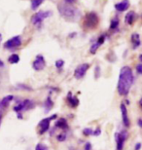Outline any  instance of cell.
Listing matches in <instances>:
<instances>
[{"label":"cell","instance_id":"cell-1","mask_svg":"<svg viewBox=\"0 0 142 150\" xmlns=\"http://www.w3.org/2000/svg\"><path fill=\"white\" fill-rule=\"evenodd\" d=\"M134 81V76L131 68L129 67H123L119 73L117 90L121 96H126L129 93Z\"/></svg>","mask_w":142,"mask_h":150},{"label":"cell","instance_id":"cell-2","mask_svg":"<svg viewBox=\"0 0 142 150\" xmlns=\"http://www.w3.org/2000/svg\"><path fill=\"white\" fill-rule=\"evenodd\" d=\"M59 12L63 19L68 21V22H76L81 16V13L78 9L74 8L70 4H67L65 2L59 3L57 5Z\"/></svg>","mask_w":142,"mask_h":150},{"label":"cell","instance_id":"cell-3","mask_svg":"<svg viewBox=\"0 0 142 150\" xmlns=\"http://www.w3.org/2000/svg\"><path fill=\"white\" fill-rule=\"evenodd\" d=\"M98 25V17L97 14L95 12H90L88 13L84 20V26L87 29H93Z\"/></svg>","mask_w":142,"mask_h":150},{"label":"cell","instance_id":"cell-4","mask_svg":"<svg viewBox=\"0 0 142 150\" xmlns=\"http://www.w3.org/2000/svg\"><path fill=\"white\" fill-rule=\"evenodd\" d=\"M52 11H39L38 13L34 14L31 18V23L34 25H40L42 22L47 19V18L51 17L52 15Z\"/></svg>","mask_w":142,"mask_h":150},{"label":"cell","instance_id":"cell-5","mask_svg":"<svg viewBox=\"0 0 142 150\" xmlns=\"http://www.w3.org/2000/svg\"><path fill=\"white\" fill-rule=\"evenodd\" d=\"M128 139V133L126 131L123 130L121 131L120 133H116L115 134V140H116L117 143V150H123L124 148V144H125V142Z\"/></svg>","mask_w":142,"mask_h":150},{"label":"cell","instance_id":"cell-6","mask_svg":"<svg viewBox=\"0 0 142 150\" xmlns=\"http://www.w3.org/2000/svg\"><path fill=\"white\" fill-rule=\"evenodd\" d=\"M22 45V37L20 35L18 36H15L13 38L9 39L8 41L5 42L4 47L6 49H15V48H18Z\"/></svg>","mask_w":142,"mask_h":150},{"label":"cell","instance_id":"cell-7","mask_svg":"<svg viewBox=\"0 0 142 150\" xmlns=\"http://www.w3.org/2000/svg\"><path fill=\"white\" fill-rule=\"evenodd\" d=\"M45 67H46V62H45L44 57L42 55L36 56L34 62H33V64H32L33 69L36 71H40V70H43Z\"/></svg>","mask_w":142,"mask_h":150},{"label":"cell","instance_id":"cell-8","mask_svg":"<svg viewBox=\"0 0 142 150\" xmlns=\"http://www.w3.org/2000/svg\"><path fill=\"white\" fill-rule=\"evenodd\" d=\"M89 68H90L89 64H82L78 65L74 71V77L76 78V79H81V78H83L85 76V74L87 73V71Z\"/></svg>","mask_w":142,"mask_h":150},{"label":"cell","instance_id":"cell-9","mask_svg":"<svg viewBox=\"0 0 142 150\" xmlns=\"http://www.w3.org/2000/svg\"><path fill=\"white\" fill-rule=\"evenodd\" d=\"M57 115H53L52 117H48V118H45L43 120H41L40 123H39V128H40V131H39V134H45L46 132L49 130L50 128V122L52 121L53 119H56Z\"/></svg>","mask_w":142,"mask_h":150},{"label":"cell","instance_id":"cell-10","mask_svg":"<svg viewBox=\"0 0 142 150\" xmlns=\"http://www.w3.org/2000/svg\"><path fill=\"white\" fill-rule=\"evenodd\" d=\"M33 103H32V100H23V101H20V103H19V104H17L16 106L14 107V110L16 112L18 113H20V111H23V110H28L29 108H32L33 107Z\"/></svg>","mask_w":142,"mask_h":150},{"label":"cell","instance_id":"cell-11","mask_svg":"<svg viewBox=\"0 0 142 150\" xmlns=\"http://www.w3.org/2000/svg\"><path fill=\"white\" fill-rule=\"evenodd\" d=\"M121 112H122V119H123V123L125 125V127H129V120L128 117V109L125 104H121Z\"/></svg>","mask_w":142,"mask_h":150},{"label":"cell","instance_id":"cell-12","mask_svg":"<svg viewBox=\"0 0 142 150\" xmlns=\"http://www.w3.org/2000/svg\"><path fill=\"white\" fill-rule=\"evenodd\" d=\"M129 7V0H123L122 2L115 4V9H116L117 11H119V12L126 11Z\"/></svg>","mask_w":142,"mask_h":150},{"label":"cell","instance_id":"cell-13","mask_svg":"<svg viewBox=\"0 0 142 150\" xmlns=\"http://www.w3.org/2000/svg\"><path fill=\"white\" fill-rule=\"evenodd\" d=\"M135 18H136V14H135L134 11H129L128 14L125 16V23L126 25H134V21H135Z\"/></svg>","mask_w":142,"mask_h":150},{"label":"cell","instance_id":"cell-14","mask_svg":"<svg viewBox=\"0 0 142 150\" xmlns=\"http://www.w3.org/2000/svg\"><path fill=\"white\" fill-rule=\"evenodd\" d=\"M67 103L70 107H77L79 105V100L76 97H73L71 93H68L67 95Z\"/></svg>","mask_w":142,"mask_h":150},{"label":"cell","instance_id":"cell-15","mask_svg":"<svg viewBox=\"0 0 142 150\" xmlns=\"http://www.w3.org/2000/svg\"><path fill=\"white\" fill-rule=\"evenodd\" d=\"M131 43H132V48L134 49H136L140 46L141 41H140V37L138 33H132L131 35Z\"/></svg>","mask_w":142,"mask_h":150},{"label":"cell","instance_id":"cell-16","mask_svg":"<svg viewBox=\"0 0 142 150\" xmlns=\"http://www.w3.org/2000/svg\"><path fill=\"white\" fill-rule=\"evenodd\" d=\"M55 126L57 128H59V129H62V130H66V129H68L67 122H66V120L64 118H59V120H57Z\"/></svg>","mask_w":142,"mask_h":150},{"label":"cell","instance_id":"cell-17","mask_svg":"<svg viewBox=\"0 0 142 150\" xmlns=\"http://www.w3.org/2000/svg\"><path fill=\"white\" fill-rule=\"evenodd\" d=\"M13 100H14V97L12 95L7 96V97H5L1 101H0V106H1V107H6Z\"/></svg>","mask_w":142,"mask_h":150},{"label":"cell","instance_id":"cell-18","mask_svg":"<svg viewBox=\"0 0 142 150\" xmlns=\"http://www.w3.org/2000/svg\"><path fill=\"white\" fill-rule=\"evenodd\" d=\"M54 106V103L52 100V98H51V97H48L46 101H45V104H44V107H45V111L46 112H49L51 109L53 108Z\"/></svg>","mask_w":142,"mask_h":150},{"label":"cell","instance_id":"cell-19","mask_svg":"<svg viewBox=\"0 0 142 150\" xmlns=\"http://www.w3.org/2000/svg\"><path fill=\"white\" fill-rule=\"evenodd\" d=\"M8 62H10V64H18V62H20V57H19V55H17V54H13V55H11L10 57H9Z\"/></svg>","mask_w":142,"mask_h":150},{"label":"cell","instance_id":"cell-20","mask_svg":"<svg viewBox=\"0 0 142 150\" xmlns=\"http://www.w3.org/2000/svg\"><path fill=\"white\" fill-rule=\"evenodd\" d=\"M119 23H120V21H119V19H118L117 17L114 18V19H112V21H111V23H110V29H111V30L117 29L118 26H119Z\"/></svg>","mask_w":142,"mask_h":150},{"label":"cell","instance_id":"cell-21","mask_svg":"<svg viewBox=\"0 0 142 150\" xmlns=\"http://www.w3.org/2000/svg\"><path fill=\"white\" fill-rule=\"evenodd\" d=\"M43 2L44 0H31V9L32 10H36Z\"/></svg>","mask_w":142,"mask_h":150},{"label":"cell","instance_id":"cell-22","mask_svg":"<svg viewBox=\"0 0 142 150\" xmlns=\"http://www.w3.org/2000/svg\"><path fill=\"white\" fill-rule=\"evenodd\" d=\"M101 45L99 44V43H97V42H95V43H93V45H92V47H90V52L92 53V54H95L96 53V51L98 50V48L100 47Z\"/></svg>","mask_w":142,"mask_h":150},{"label":"cell","instance_id":"cell-23","mask_svg":"<svg viewBox=\"0 0 142 150\" xmlns=\"http://www.w3.org/2000/svg\"><path fill=\"white\" fill-rule=\"evenodd\" d=\"M83 134H85V136H92L93 134V131L90 128H86L83 130Z\"/></svg>","mask_w":142,"mask_h":150},{"label":"cell","instance_id":"cell-24","mask_svg":"<svg viewBox=\"0 0 142 150\" xmlns=\"http://www.w3.org/2000/svg\"><path fill=\"white\" fill-rule=\"evenodd\" d=\"M55 64L57 68H61L63 65H64V61H62V59H57Z\"/></svg>","mask_w":142,"mask_h":150},{"label":"cell","instance_id":"cell-25","mask_svg":"<svg viewBox=\"0 0 142 150\" xmlns=\"http://www.w3.org/2000/svg\"><path fill=\"white\" fill-rule=\"evenodd\" d=\"M57 139L59 140V142H64L66 139V134H57Z\"/></svg>","mask_w":142,"mask_h":150},{"label":"cell","instance_id":"cell-26","mask_svg":"<svg viewBox=\"0 0 142 150\" xmlns=\"http://www.w3.org/2000/svg\"><path fill=\"white\" fill-rule=\"evenodd\" d=\"M35 150H48V147L45 144H41V143H39V144L36 145Z\"/></svg>","mask_w":142,"mask_h":150},{"label":"cell","instance_id":"cell-27","mask_svg":"<svg viewBox=\"0 0 142 150\" xmlns=\"http://www.w3.org/2000/svg\"><path fill=\"white\" fill-rule=\"evenodd\" d=\"M104 41H105V35H100V36L98 37V39H97V43H99L100 45H102L104 43Z\"/></svg>","mask_w":142,"mask_h":150},{"label":"cell","instance_id":"cell-28","mask_svg":"<svg viewBox=\"0 0 142 150\" xmlns=\"http://www.w3.org/2000/svg\"><path fill=\"white\" fill-rule=\"evenodd\" d=\"M95 78L97 79L100 75V67H95Z\"/></svg>","mask_w":142,"mask_h":150},{"label":"cell","instance_id":"cell-29","mask_svg":"<svg viewBox=\"0 0 142 150\" xmlns=\"http://www.w3.org/2000/svg\"><path fill=\"white\" fill-rule=\"evenodd\" d=\"M136 71L139 74H142V64H139L136 65Z\"/></svg>","mask_w":142,"mask_h":150},{"label":"cell","instance_id":"cell-30","mask_svg":"<svg viewBox=\"0 0 142 150\" xmlns=\"http://www.w3.org/2000/svg\"><path fill=\"white\" fill-rule=\"evenodd\" d=\"M101 134V131H100V129H96L95 131H93V136H99V134Z\"/></svg>","mask_w":142,"mask_h":150},{"label":"cell","instance_id":"cell-31","mask_svg":"<svg viewBox=\"0 0 142 150\" xmlns=\"http://www.w3.org/2000/svg\"><path fill=\"white\" fill-rule=\"evenodd\" d=\"M90 149H92V145H90V142H87L85 145V150H90Z\"/></svg>","mask_w":142,"mask_h":150},{"label":"cell","instance_id":"cell-32","mask_svg":"<svg viewBox=\"0 0 142 150\" xmlns=\"http://www.w3.org/2000/svg\"><path fill=\"white\" fill-rule=\"evenodd\" d=\"M18 87H20V88H22V89H25V90H31V88H29V87L28 86H25V85H18Z\"/></svg>","mask_w":142,"mask_h":150},{"label":"cell","instance_id":"cell-33","mask_svg":"<svg viewBox=\"0 0 142 150\" xmlns=\"http://www.w3.org/2000/svg\"><path fill=\"white\" fill-rule=\"evenodd\" d=\"M140 147H141V144H140V143H137V144H135L134 149H135V150H139Z\"/></svg>","mask_w":142,"mask_h":150},{"label":"cell","instance_id":"cell-34","mask_svg":"<svg viewBox=\"0 0 142 150\" xmlns=\"http://www.w3.org/2000/svg\"><path fill=\"white\" fill-rule=\"evenodd\" d=\"M64 2L67 3V4H72L74 2V0H64Z\"/></svg>","mask_w":142,"mask_h":150},{"label":"cell","instance_id":"cell-35","mask_svg":"<svg viewBox=\"0 0 142 150\" xmlns=\"http://www.w3.org/2000/svg\"><path fill=\"white\" fill-rule=\"evenodd\" d=\"M138 125H139V127H140V128H142V119L138 120Z\"/></svg>","mask_w":142,"mask_h":150},{"label":"cell","instance_id":"cell-36","mask_svg":"<svg viewBox=\"0 0 142 150\" xmlns=\"http://www.w3.org/2000/svg\"><path fill=\"white\" fill-rule=\"evenodd\" d=\"M4 67V64H3L2 61H0V67Z\"/></svg>","mask_w":142,"mask_h":150},{"label":"cell","instance_id":"cell-37","mask_svg":"<svg viewBox=\"0 0 142 150\" xmlns=\"http://www.w3.org/2000/svg\"><path fill=\"white\" fill-rule=\"evenodd\" d=\"M139 105L141 107V109H142V98H140V100H139Z\"/></svg>","mask_w":142,"mask_h":150},{"label":"cell","instance_id":"cell-38","mask_svg":"<svg viewBox=\"0 0 142 150\" xmlns=\"http://www.w3.org/2000/svg\"><path fill=\"white\" fill-rule=\"evenodd\" d=\"M139 59H140V62H142V55H140V56H139Z\"/></svg>","mask_w":142,"mask_h":150},{"label":"cell","instance_id":"cell-39","mask_svg":"<svg viewBox=\"0 0 142 150\" xmlns=\"http://www.w3.org/2000/svg\"><path fill=\"white\" fill-rule=\"evenodd\" d=\"M0 37H1V34H0Z\"/></svg>","mask_w":142,"mask_h":150}]
</instances>
